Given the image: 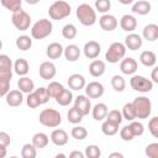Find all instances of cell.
<instances>
[{"label": "cell", "instance_id": "obj_9", "mask_svg": "<svg viewBox=\"0 0 158 158\" xmlns=\"http://www.w3.org/2000/svg\"><path fill=\"white\" fill-rule=\"evenodd\" d=\"M130 85L135 91L138 93H148L153 89L152 80L147 79L143 75H132V78L130 79Z\"/></svg>", "mask_w": 158, "mask_h": 158}, {"label": "cell", "instance_id": "obj_42", "mask_svg": "<svg viewBox=\"0 0 158 158\" xmlns=\"http://www.w3.org/2000/svg\"><path fill=\"white\" fill-rule=\"evenodd\" d=\"M67 117H68V121L70 123H79V122H81V120H83L84 116L73 106L72 109H69V111L67 114Z\"/></svg>", "mask_w": 158, "mask_h": 158}, {"label": "cell", "instance_id": "obj_35", "mask_svg": "<svg viewBox=\"0 0 158 158\" xmlns=\"http://www.w3.org/2000/svg\"><path fill=\"white\" fill-rule=\"evenodd\" d=\"M122 117L127 121H133L136 118V111H135V107L132 105V102H126L123 106H122Z\"/></svg>", "mask_w": 158, "mask_h": 158}, {"label": "cell", "instance_id": "obj_30", "mask_svg": "<svg viewBox=\"0 0 158 158\" xmlns=\"http://www.w3.org/2000/svg\"><path fill=\"white\" fill-rule=\"evenodd\" d=\"M118 127H120L118 123L112 122L110 120H105L102 122V125H101V131L106 136H114V135H116L118 132Z\"/></svg>", "mask_w": 158, "mask_h": 158}, {"label": "cell", "instance_id": "obj_28", "mask_svg": "<svg viewBox=\"0 0 158 158\" xmlns=\"http://www.w3.org/2000/svg\"><path fill=\"white\" fill-rule=\"evenodd\" d=\"M17 86H19V90L22 91V93H32L35 90V83L32 79H30L28 77H21L17 81Z\"/></svg>", "mask_w": 158, "mask_h": 158}, {"label": "cell", "instance_id": "obj_50", "mask_svg": "<svg viewBox=\"0 0 158 158\" xmlns=\"http://www.w3.org/2000/svg\"><path fill=\"white\" fill-rule=\"evenodd\" d=\"M146 154L149 158H158V143L157 142L149 143L146 147Z\"/></svg>", "mask_w": 158, "mask_h": 158}, {"label": "cell", "instance_id": "obj_25", "mask_svg": "<svg viewBox=\"0 0 158 158\" xmlns=\"http://www.w3.org/2000/svg\"><path fill=\"white\" fill-rule=\"evenodd\" d=\"M151 4L147 0H138L132 5V12L138 15H148L151 12Z\"/></svg>", "mask_w": 158, "mask_h": 158}, {"label": "cell", "instance_id": "obj_7", "mask_svg": "<svg viewBox=\"0 0 158 158\" xmlns=\"http://www.w3.org/2000/svg\"><path fill=\"white\" fill-rule=\"evenodd\" d=\"M126 56V47L121 42H114L110 44L109 49L105 53V59L109 63H118Z\"/></svg>", "mask_w": 158, "mask_h": 158}, {"label": "cell", "instance_id": "obj_34", "mask_svg": "<svg viewBox=\"0 0 158 158\" xmlns=\"http://www.w3.org/2000/svg\"><path fill=\"white\" fill-rule=\"evenodd\" d=\"M111 86H112V89H114L115 91H117V93L123 91L125 88H126L125 78H123L122 75H118V74L114 75V77L111 78Z\"/></svg>", "mask_w": 158, "mask_h": 158}, {"label": "cell", "instance_id": "obj_51", "mask_svg": "<svg viewBox=\"0 0 158 158\" xmlns=\"http://www.w3.org/2000/svg\"><path fill=\"white\" fill-rule=\"evenodd\" d=\"M11 143V138H10V135L4 132V131H0V144L7 147L9 144Z\"/></svg>", "mask_w": 158, "mask_h": 158}, {"label": "cell", "instance_id": "obj_17", "mask_svg": "<svg viewBox=\"0 0 158 158\" xmlns=\"http://www.w3.org/2000/svg\"><path fill=\"white\" fill-rule=\"evenodd\" d=\"M6 104L11 107H17L23 102V95L22 91L20 90H9L7 94L5 95Z\"/></svg>", "mask_w": 158, "mask_h": 158}, {"label": "cell", "instance_id": "obj_47", "mask_svg": "<svg viewBox=\"0 0 158 158\" xmlns=\"http://www.w3.org/2000/svg\"><path fill=\"white\" fill-rule=\"evenodd\" d=\"M148 131L153 137H158V117L154 116L148 122Z\"/></svg>", "mask_w": 158, "mask_h": 158}, {"label": "cell", "instance_id": "obj_39", "mask_svg": "<svg viewBox=\"0 0 158 158\" xmlns=\"http://www.w3.org/2000/svg\"><path fill=\"white\" fill-rule=\"evenodd\" d=\"M37 148L32 143H26L21 148V157L22 158H35L37 156Z\"/></svg>", "mask_w": 158, "mask_h": 158}, {"label": "cell", "instance_id": "obj_40", "mask_svg": "<svg viewBox=\"0 0 158 158\" xmlns=\"http://www.w3.org/2000/svg\"><path fill=\"white\" fill-rule=\"evenodd\" d=\"M0 2L5 9H7L11 12H15L19 9H21L22 5V0H0Z\"/></svg>", "mask_w": 158, "mask_h": 158}, {"label": "cell", "instance_id": "obj_44", "mask_svg": "<svg viewBox=\"0 0 158 158\" xmlns=\"http://www.w3.org/2000/svg\"><path fill=\"white\" fill-rule=\"evenodd\" d=\"M111 7L110 0H95V10L101 14H107V11Z\"/></svg>", "mask_w": 158, "mask_h": 158}, {"label": "cell", "instance_id": "obj_41", "mask_svg": "<svg viewBox=\"0 0 158 158\" xmlns=\"http://www.w3.org/2000/svg\"><path fill=\"white\" fill-rule=\"evenodd\" d=\"M33 93H35V95L37 96V99H38V101H40L41 105L48 102V100H49V98H51L49 94H48L47 88H43V86H40L38 89H35Z\"/></svg>", "mask_w": 158, "mask_h": 158}, {"label": "cell", "instance_id": "obj_21", "mask_svg": "<svg viewBox=\"0 0 158 158\" xmlns=\"http://www.w3.org/2000/svg\"><path fill=\"white\" fill-rule=\"evenodd\" d=\"M63 46L58 42H52L46 48V56L49 59H58L63 54Z\"/></svg>", "mask_w": 158, "mask_h": 158}, {"label": "cell", "instance_id": "obj_27", "mask_svg": "<svg viewBox=\"0 0 158 158\" xmlns=\"http://www.w3.org/2000/svg\"><path fill=\"white\" fill-rule=\"evenodd\" d=\"M143 38L149 41V42H154L158 38V25L148 23L147 26H144V28H143Z\"/></svg>", "mask_w": 158, "mask_h": 158}, {"label": "cell", "instance_id": "obj_3", "mask_svg": "<svg viewBox=\"0 0 158 158\" xmlns=\"http://www.w3.org/2000/svg\"><path fill=\"white\" fill-rule=\"evenodd\" d=\"M75 15L83 26H93L96 22V11L89 4H80L75 10Z\"/></svg>", "mask_w": 158, "mask_h": 158}, {"label": "cell", "instance_id": "obj_6", "mask_svg": "<svg viewBox=\"0 0 158 158\" xmlns=\"http://www.w3.org/2000/svg\"><path fill=\"white\" fill-rule=\"evenodd\" d=\"M132 105L136 111V118H148L151 112H152V102L147 96H137L133 101Z\"/></svg>", "mask_w": 158, "mask_h": 158}, {"label": "cell", "instance_id": "obj_53", "mask_svg": "<svg viewBox=\"0 0 158 158\" xmlns=\"http://www.w3.org/2000/svg\"><path fill=\"white\" fill-rule=\"evenodd\" d=\"M69 157L70 158H84L85 154L83 152H80V151H73V152L69 153Z\"/></svg>", "mask_w": 158, "mask_h": 158}, {"label": "cell", "instance_id": "obj_23", "mask_svg": "<svg viewBox=\"0 0 158 158\" xmlns=\"http://www.w3.org/2000/svg\"><path fill=\"white\" fill-rule=\"evenodd\" d=\"M80 48L77 44H68L64 49H63V54L65 57V59L68 62H75L79 59L80 57Z\"/></svg>", "mask_w": 158, "mask_h": 158}, {"label": "cell", "instance_id": "obj_33", "mask_svg": "<svg viewBox=\"0 0 158 158\" xmlns=\"http://www.w3.org/2000/svg\"><path fill=\"white\" fill-rule=\"evenodd\" d=\"M16 47L20 49V51H27L32 47V40L30 36H26V35H22V36H19L16 38V42H15Z\"/></svg>", "mask_w": 158, "mask_h": 158}, {"label": "cell", "instance_id": "obj_37", "mask_svg": "<svg viewBox=\"0 0 158 158\" xmlns=\"http://www.w3.org/2000/svg\"><path fill=\"white\" fill-rule=\"evenodd\" d=\"M70 136H72L74 139H77V141H83V139H85V138L88 137V131H86V128L83 127V126H75V127L72 128Z\"/></svg>", "mask_w": 158, "mask_h": 158}, {"label": "cell", "instance_id": "obj_36", "mask_svg": "<svg viewBox=\"0 0 158 158\" xmlns=\"http://www.w3.org/2000/svg\"><path fill=\"white\" fill-rule=\"evenodd\" d=\"M78 35V30L77 27L73 25V23H67L63 26L62 28V36L65 38V40H73Z\"/></svg>", "mask_w": 158, "mask_h": 158}, {"label": "cell", "instance_id": "obj_11", "mask_svg": "<svg viewBox=\"0 0 158 158\" xmlns=\"http://www.w3.org/2000/svg\"><path fill=\"white\" fill-rule=\"evenodd\" d=\"M74 107L83 115H88L91 111V102L86 95H78L74 100Z\"/></svg>", "mask_w": 158, "mask_h": 158}, {"label": "cell", "instance_id": "obj_29", "mask_svg": "<svg viewBox=\"0 0 158 158\" xmlns=\"http://www.w3.org/2000/svg\"><path fill=\"white\" fill-rule=\"evenodd\" d=\"M139 62L144 67H154L157 62V56L152 51H143L139 56Z\"/></svg>", "mask_w": 158, "mask_h": 158}, {"label": "cell", "instance_id": "obj_24", "mask_svg": "<svg viewBox=\"0 0 158 158\" xmlns=\"http://www.w3.org/2000/svg\"><path fill=\"white\" fill-rule=\"evenodd\" d=\"M106 70V65H105V62L104 60H100V59H94L90 65H89V73L98 78V77H101Z\"/></svg>", "mask_w": 158, "mask_h": 158}, {"label": "cell", "instance_id": "obj_8", "mask_svg": "<svg viewBox=\"0 0 158 158\" xmlns=\"http://www.w3.org/2000/svg\"><path fill=\"white\" fill-rule=\"evenodd\" d=\"M11 22L12 25L20 30V31H26L28 30L30 25H31V16L22 9H19L17 11L12 12L11 15Z\"/></svg>", "mask_w": 158, "mask_h": 158}, {"label": "cell", "instance_id": "obj_12", "mask_svg": "<svg viewBox=\"0 0 158 158\" xmlns=\"http://www.w3.org/2000/svg\"><path fill=\"white\" fill-rule=\"evenodd\" d=\"M56 73H57V69L52 62H43V63H41L40 68H38V74L44 80L53 79L56 77Z\"/></svg>", "mask_w": 158, "mask_h": 158}, {"label": "cell", "instance_id": "obj_32", "mask_svg": "<svg viewBox=\"0 0 158 158\" xmlns=\"http://www.w3.org/2000/svg\"><path fill=\"white\" fill-rule=\"evenodd\" d=\"M56 101L60 106H68L73 101V94L69 89H63V91L56 98Z\"/></svg>", "mask_w": 158, "mask_h": 158}, {"label": "cell", "instance_id": "obj_46", "mask_svg": "<svg viewBox=\"0 0 158 158\" xmlns=\"http://www.w3.org/2000/svg\"><path fill=\"white\" fill-rule=\"evenodd\" d=\"M105 118H106V120H110V121H112V122H116V123H118V125H121V122H122V120H123L122 114H121V111H118V110L107 111Z\"/></svg>", "mask_w": 158, "mask_h": 158}, {"label": "cell", "instance_id": "obj_19", "mask_svg": "<svg viewBox=\"0 0 158 158\" xmlns=\"http://www.w3.org/2000/svg\"><path fill=\"white\" fill-rule=\"evenodd\" d=\"M120 27L126 32H133L137 27V20L133 15H123L120 20Z\"/></svg>", "mask_w": 158, "mask_h": 158}, {"label": "cell", "instance_id": "obj_26", "mask_svg": "<svg viewBox=\"0 0 158 158\" xmlns=\"http://www.w3.org/2000/svg\"><path fill=\"white\" fill-rule=\"evenodd\" d=\"M28 70H30V64H28V62L25 58H17L15 60V63H14V72L17 75L25 77V75H27Z\"/></svg>", "mask_w": 158, "mask_h": 158}, {"label": "cell", "instance_id": "obj_55", "mask_svg": "<svg viewBox=\"0 0 158 158\" xmlns=\"http://www.w3.org/2000/svg\"><path fill=\"white\" fill-rule=\"evenodd\" d=\"M109 157H110V158H114V157H118V158H122V157H123V154H122V153H118V152H115V153H111Z\"/></svg>", "mask_w": 158, "mask_h": 158}, {"label": "cell", "instance_id": "obj_20", "mask_svg": "<svg viewBox=\"0 0 158 158\" xmlns=\"http://www.w3.org/2000/svg\"><path fill=\"white\" fill-rule=\"evenodd\" d=\"M85 84H86L85 78L81 74L75 73V74H72L68 78V86L72 90H81V89L85 88Z\"/></svg>", "mask_w": 158, "mask_h": 158}, {"label": "cell", "instance_id": "obj_22", "mask_svg": "<svg viewBox=\"0 0 158 158\" xmlns=\"http://www.w3.org/2000/svg\"><path fill=\"white\" fill-rule=\"evenodd\" d=\"M107 111H109V109H107L106 104L99 102V104H95L91 107V116H93V118L95 121H102L106 117Z\"/></svg>", "mask_w": 158, "mask_h": 158}, {"label": "cell", "instance_id": "obj_31", "mask_svg": "<svg viewBox=\"0 0 158 158\" xmlns=\"http://www.w3.org/2000/svg\"><path fill=\"white\" fill-rule=\"evenodd\" d=\"M49 143V137L43 132H37L32 137V144L36 148H44Z\"/></svg>", "mask_w": 158, "mask_h": 158}, {"label": "cell", "instance_id": "obj_57", "mask_svg": "<svg viewBox=\"0 0 158 158\" xmlns=\"http://www.w3.org/2000/svg\"><path fill=\"white\" fill-rule=\"evenodd\" d=\"M28 5H36V4H38L40 2V0H25Z\"/></svg>", "mask_w": 158, "mask_h": 158}, {"label": "cell", "instance_id": "obj_52", "mask_svg": "<svg viewBox=\"0 0 158 158\" xmlns=\"http://www.w3.org/2000/svg\"><path fill=\"white\" fill-rule=\"evenodd\" d=\"M151 79H152V83H158V68L157 67H153Z\"/></svg>", "mask_w": 158, "mask_h": 158}, {"label": "cell", "instance_id": "obj_43", "mask_svg": "<svg viewBox=\"0 0 158 158\" xmlns=\"http://www.w3.org/2000/svg\"><path fill=\"white\" fill-rule=\"evenodd\" d=\"M85 157L88 158H99L101 156V149L96 144H89L85 148Z\"/></svg>", "mask_w": 158, "mask_h": 158}, {"label": "cell", "instance_id": "obj_56", "mask_svg": "<svg viewBox=\"0 0 158 158\" xmlns=\"http://www.w3.org/2000/svg\"><path fill=\"white\" fill-rule=\"evenodd\" d=\"M118 2H121L122 5H130V4H132L133 2V0H117Z\"/></svg>", "mask_w": 158, "mask_h": 158}, {"label": "cell", "instance_id": "obj_15", "mask_svg": "<svg viewBox=\"0 0 158 158\" xmlns=\"http://www.w3.org/2000/svg\"><path fill=\"white\" fill-rule=\"evenodd\" d=\"M99 25L100 27L104 30V31H114L118 22H117V19L114 16V15H110V14H104L100 19H99Z\"/></svg>", "mask_w": 158, "mask_h": 158}, {"label": "cell", "instance_id": "obj_59", "mask_svg": "<svg viewBox=\"0 0 158 158\" xmlns=\"http://www.w3.org/2000/svg\"><path fill=\"white\" fill-rule=\"evenodd\" d=\"M2 48V42H1V40H0V49Z\"/></svg>", "mask_w": 158, "mask_h": 158}, {"label": "cell", "instance_id": "obj_2", "mask_svg": "<svg viewBox=\"0 0 158 158\" xmlns=\"http://www.w3.org/2000/svg\"><path fill=\"white\" fill-rule=\"evenodd\" d=\"M38 121L46 127H58L62 123V115L54 109H43L38 115Z\"/></svg>", "mask_w": 158, "mask_h": 158}, {"label": "cell", "instance_id": "obj_13", "mask_svg": "<svg viewBox=\"0 0 158 158\" xmlns=\"http://www.w3.org/2000/svg\"><path fill=\"white\" fill-rule=\"evenodd\" d=\"M83 52H84V56L88 59H95V58L99 57V54L101 52V47H100L99 42H96V41H89V42H86L84 44Z\"/></svg>", "mask_w": 158, "mask_h": 158}, {"label": "cell", "instance_id": "obj_45", "mask_svg": "<svg viewBox=\"0 0 158 158\" xmlns=\"http://www.w3.org/2000/svg\"><path fill=\"white\" fill-rule=\"evenodd\" d=\"M131 123L128 125L130 126V128H131V131H132V133H133V136L135 137H137V136H142L143 135V132H144V126H143V123L142 122H138V121H130Z\"/></svg>", "mask_w": 158, "mask_h": 158}, {"label": "cell", "instance_id": "obj_16", "mask_svg": "<svg viewBox=\"0 0 158 158\" xmlns=\"http://www.w3.org/2000/svg\"><path fill=\"white\" fill-rule=\"evenodd\" d=\"M143 44V41H142V37L137 33H128L125 38V47L128 48L130 51H137L142 47Z\"/></svg>", "mask_w": 158, "mask_h": 158}, {"label": "cell", "instance_id": "obj_1", "mask_svg": "<svg viewBox=\"0 0 158 158\" xmlns=\"http://www.w3.org/2000/svg\"><path fill=\"white\" fill-rule=\"evenodd\" d=\"M14 64L9 56L0 54V96H5L10 90Z\"/></svg>", "mask_w": 158, "mask_h": 158}, {"label": "cell", "instance_id": "obj_48", "mask_svg": "<svg viewBox=\"0 0 158 158\" xmlns=\"http://www.w3.org/2000/svg\"><path fill=\"white\" fill-rule=\"evenodd\" d=\"M26 104H27V106H28L30 109H36V107H38V106L41 105V104H40V101H38V99H37V96L35 95V93H33V91L27 94Z\"/></svg>", "mask_w": 158, "mask_h": 158}, {"label": "cell", "instance_id": "obj_49", "mask_svg": "<svg viewBox=\"0 0 158 158\" xmlns=\"http://www.w3.org/2000/svg\"><path fill=\"white\" fill-rule=\"evenodd\" d=\"M120 137H121L123 141H126V142L132 141V139L135 138V136H133V133H132V131H131V128H130L128 125H127V126H123V127L120 130Z\"/></svg>", "mask_w": 158, "mask_h": 158}, {"label": "cell", "instance_id": "obj_18", "mask_svg": "<svg viewBox=\"0 0 158 158\" xmlns=\"http://www.w3.org/2000/svg\"><path fill=\"white\" fill-rule=\"evenodd\" d=\"M68 139H69L68 133L64 130H62V128H56L51 133V141H52V143L56 144V146H58V147L65 146L68 143Z\"/></svg>", "mask_w": 158, "mask_h": 158}, {"label": "cell", "instance_id": "obj_38", "mask_svg": "<svg viewBox=\"0 0 158 158\" xmlns=\"http://www.w3.org/2000/svg\"><path fill=\"white\" fill-rule=\"evenodd\" d=\"M63 89H64V86L60 83H58V81H51L48 84V86H47V90H48L49 96L51 98H54V99L63 91Z\"/></svg>", "mask_w": 158, "mask_h": 158}, {"label": "cell", "instance_id": "obj_10", "mask_svg": "<svg viewBox=\"0 0 158 158\" xmlns=\"http://www.w3.org/2000/svg\"><path fill=\"white\" fill-rule=\"evenodd\" d=\"M104 85L99 81H90L85 84V94L89 99H99L104 95Z\"/></svg>", "mask_w": 158, "mask_h": 158}, {"label": "cell", "instance_id": "obj_58", "mask_svg": "<svg viewBox=\"0 0 158 158\" xmlns=\"http://www.w3.org/2000/svg\"><path fill=\"white\" fill-rule=\"evenodd\" d=\"M56 157H57V158H59V157H62V158H64V157H65V154H63V153H60V154H57Z\"/></svg>", "mask_w": 158, "mask_h": 158}, {"label": "cell", "instance_id": "obj_4", "mask_svg": "<svg viewBox=\"0 0 158 158\" xmlns=\"http://www.w3.org/2000/svg\"><path fill=\"white\" fill-rule=\"evenodd\" d=\"M70 12H72L70 5L67 1H63V0L54 1L48 9L49 17L52 20H56V21H59V20H63V19L68 17L70 15Z\"/></svg>", "mask_w": 158, "mask_h": 158}, {"label": "cell", "instance_id": "obj_14", "mask_svg": "<svg viewBox=\"0 0 158 158\" xmlns=\"http://www.w3.org/2000/svg\"><path fill=\"white\" fill-rule=\"evenodd\" d=\"M120 69L122 72V74L125 75H133L138 68V64L136 62V59L128 57V58H122L120 60Z\"/></svg>", "mask_w": 158, "mask_h": 158}, {"label": "cell", "instance_id": "obj_5", "mask_svg": "<svg viewBox=\"0 0 158 158\" xmlns=\"http://www.w3.org/2000/svg\"><path fill=\"white\" fill-rule=\"evenodd\" d=\"M53 25L48 19H41L31 27V36L35 40H43L52 33Z\"/></svg>", "mask_w": 158, "mask_h": 158}, {"label": "cell", "instance_id": "obj_54", "mask_svg": "<svg viewBox=\"0 0 158 158\" xmlns=\"http://www.w3.org/2000/svg\"><path fill=\"white\" fill-rule=\"evenodd\" d=\"M6 148H7V147H5V146L0 144V158H5V157H6V154H7Z\"/></svg>", "mask_w": 158, "mask_h": 158}]
</instances>
